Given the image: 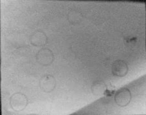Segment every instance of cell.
Masks as SVG:
<instances>
[{"label":"cell","mask_w":146,"mask_h":115,"mask_svg":"<svg viewBox=\"0 0 146 115\" xmlns=\"http://www.w3.org/2000/svg\"><path fill=\"white\" fill-rule=\"evenodd\" d=\"M129 67L125 61L122 60H117L113 63L111 67V71L114 76L117 77H124L127 75Z\"/></svg>","instance_id":"5b68a950"},{"label":"cell","mask_w":146,"mask_h":115,"mask_svg":"<svg viewBox=\"0 0 146 115\" xmlns=\"http://www.w3.org/2000/svg\"><path fill=\"white\" fill-rule=\"evenodd\" d=\"M31 43L35 47H44L48 42V38L43 31H37L34 32L29 38Z\"/></svg>","instance_id":"8992f818"},{"label":"cell","mask_w":146,"mask_h":115,"mask_svg":"<svg viewBox=\"0 0 146 115\" xmlns=\"http://www.w3.org/2000/svg\"><path fill=\"white\" fill-rule=\"evenodd\" d=\"M84 16L80 11L76 10H71L67 14V19L72 25H77L81 23Z\"/></svg>","instance_id":"ba28073f"},{"label":"cell","mask_w":146,"mask_h":115,"mask_svg":"<svg viewBox=\"0 0 146 115\" xmlns=\"http://www.w3.org/2000/svg\"><path fill=\"white\" fill-rule=\"evenodd\" d=\"M132 98L130 90L127 87H122L118 90L114 95V102L119 107H125L129 104Z\"/></svg>","instance_id":"3957f363"},{"label":"cell","mask_w":146,"mask_h":115,"mask_svg":"<svg viewBox=\"0 0 146 115\" xmlns=\"http://www.w3.org/2000/svg\"><path fill=\"white\" fill-rule=\"evenodd\" d=\"M9 103L12 109L16 112H20L27 106L29 100L25 94L19 92L12 95Z\"/></svg>","instance_id":"6da1fadb"},{"label":"cell","mask_w":146,"mask_h":115,"mask_svg":"<svg viewBox=\"0 0 146 115\" xmlns=\"http://www.w3.org/2000/svg\"><path fill=\"white\" fill-rule=\"evenodd\" d=\"M39 85L41 90L46 93H50L56 87V80L52 75L45 74L40 78Z\"/></svg>","instance_id":"277c9868"},{"label":"cell","mask_w":146,"mask_h":115,"mask_svg":"<svg viewBox=\"0 0 146 115\" xmlns=\"http://www.w3.org/2000/svg\"><path fill=\"white\" fill-rule=\"evenodd\" d=\"M91 92L95 96H101L106 94L107 90L106 85L102 82L97 81L94 82L91 85Z\"/></svg>","instance_id":"52a82bcc"},{"label":"cell","mask_w":146,"mask_h":115,"mask_svg":"<svg viewBox=\"0 0 146 115\" xmlns=\"http://www.w3.org/2000/svg\"><path fill=\"white\" fill-rule=\"evenodd\" d=\"M36 62L42 66L50 65L54 60L52 51L48 48H41L36 55Z\"/></svg>","instance_id":"7a4b0ae2"}]
</instances>
